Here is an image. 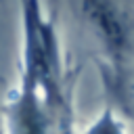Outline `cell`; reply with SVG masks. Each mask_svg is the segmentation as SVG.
<instances>
[{
  "label": "cell",
  "instance_id": "obj_2",
  "mask_svg": "<svg viewBox=\"0 0 134 134\" xmlns=\"http://www.w3.org/2000/svg\"><path fill=\"white\" fill-rule=\"evenodd\" d=\"M84 134H124V128L119 124V119L115 117V113L111 109H105L88 128Z\"/></svg>",
  "mask_w": 134,
  "mask_h": 134
},
{
  "label": "cell",
  "instance_id": "obj_3",
  "mask_svg": "<svg viewBox=\"0 0 134 134\" xmlns=\"http://www.w3.org/2000/svg\"><path fill=\"white\" fill-rule=\"evenodd\" d=\"M0 134H6V132H4V115H2V100H0Z\"/></svg>",
  "mask_w": 134,
  "mask_h": 134
},
{
  "label": "cell",
  "instance_id": "obj_1",
  "mask_svg": "<svg viewBox=\"0 0 134 134\" xmlns=\"http://www.w3.org/2000/svg\"><path fill=\"white\" fill-rule=\"evenodd\" d=\"M77 13L107 52L119 57L128 48V25L115 0H77Z\"/></svg>",
  "mask_w": 134,
  "mask_h": 134
}]
</instances>
